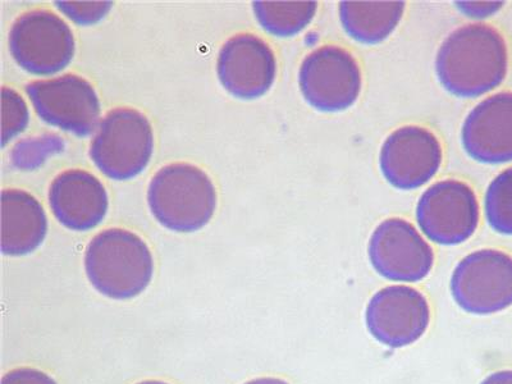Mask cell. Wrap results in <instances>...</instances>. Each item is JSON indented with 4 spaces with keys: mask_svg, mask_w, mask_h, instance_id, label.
<instances>
[{
    "mask_svg": "<svg viewBox=\"0 0 512 384\" xmlns=\"http://www.w3.org/2000/svg\"><path fill=\"white\" fill-rule=\"evenodd\" d=\"M452 300L464 313L487 317L512 306V256L505 251H473L450 278Z\"/></svg>",
    "mask_w": 512,
    "mask_h": 384,
    "instance_id": "5",
    "label": "cell"
},
{
    "mask_svg": "<svg viewBox=\"0 0 512 384\" xmlns=\"http://www.w3.org/2000/svg\"><path fill=\"white\" fill-rule=\"evenodd\" d=\"M460 137L464 152L475 162H512V93L491 95L475 105Z\"/></svg>",
    "mask_w": 512,
    "mask_h": 384,
    "instance_id": "14",
    "label": "cell"
},
{
    "mask_svg": "<svg viewBox=\"0 0 512 384\" xmlns=\"http://www.w3.org/2000/svg\"><path fill=\"white\" fill-rule=\"evenodd\" d=\"M480 384H512V370H498L491 373Z\"/></svg>",
    "mask_w": 512,
    "mask_h": 384,
    "instance_id": "24",
    "label": "cell"
},
{
    "mask_svg": "<svg viewBox=\"0 0 512 384\" xmlns=\"http://www.w3.org/2000/svg\"><path fill=\"white\" fill-rule=\"evenodd\" d=\"M364 319L378 344L397 350L416 344L425 335L432 310L423 292L408 285H392L370 297Z\"/></svg>",
    "mask_w": 512,
    "mask_h": 384,
    "instance_id": "8",
    "label": "cell"
},
{
    "mask_svg": "<svg viewBox=\"0 0 512 384\" xmlns=\"http://www.w3.org/2000/svg\"><path fill=\"white\" fill-rule=\"evenodd\" d=\"M305 102L323 113L347 111L359 99L363 79L358 61L346 49L324 45L306 56L299 70Z\"/></svg>",
    "mask_w": 512,
    "mask_h": 384,
    "instance_id": "6",
    "label": "cell"
},
{
    "mask_svg": "<svg viewBox=\"0 0 512 384\" xmlns=\"http://www.w3.org/2000/svg\"><path fill=\"white\" fill-rule=\"evenodd\" d=\"M137 384H168V383H164V382H160V381H145V382H141V383H137Z\"/></svg>",
    "mask_w": 512,
    "mask_h": 384,
    "instance_id": "26",
    "label": "cell"
},
{
    "mask_svg": "<svg viewBox=\"0 0 512 384\" xmlns=\"http://www.w3.org/2000/svg\"><path fill=\"white\" fill-rule=\"evenodd\" d=\"M368 258L379 276L401 285L422 282L434 265L432 246L402 218H388L374 228L368 242Z\"/></svg>",
    "mask_w": 512,
    "mask_h": 384,
    "instance_id": "10",
    "label": "cell"
},
{
    "mask_svg": "<svg viewBox=\"0 0 512 384\" xmlns=\"http://www.w3.org/2000/svg\"><path fill=\"white\" fill-rule=\"evenodd\" d=\"M48 231L43 207L29 192H2V251L4 255L21 256L39 248Z\"/></svg>",
    "mask_w": 512,
    "mask_h": 384,
    "instance_id": "16",
    "label": "cell"
},
{
    "mask_svg": "<svg viewBox=\"0 0 512 384\" xmlns=\"http://www.w3.org/2000/svg\"><path fill=\"white\" fill-rule=\"evenodd\" d=\"M49 204L54 216L72 231L93 230L108 210V195L102 182L81 169H70L53 181Z\"/></svg>",
    "mask_w": 512,
    "mask_h": 384,
    "instance_id": "15",
    "label": "cell"
},
{
    "mask_svg": "<svg viewBox=\"0 0 512 384\" xmlns=\"http://www.w3.org/2000/svg\"><path fill=\"white\" fill-rule=\"evenodd\" d=\"M29 123V109L20 95L8 88L2 90L3 146L21 134Z\"/></svg>",
    "mask_w": 512,
    "mask_h": 384,
    "instance_id": "20",
    "label": "cell"
},
{
    "mask_svg": "<svg viewBox=\"0 0 512 384\" xmlns=\"http://www.w3.org/2000/svg\"><path fill=\"white\" fill-rule=\"evenodd\" d=\"M148 203L162 226L195 232L213 217L217 192L207 173L187 163L169 164L150 182Z\"/></svg>",
    "mask_w": 512,
    "mask_h": 384,
    "instance_id": "3",
    "label": "cell"
},
{
    "mask_svg": "<svg viewBox=\"0 0 512 384\" xmlns=\"http://www.w3.org/2000/svg\"><path fill=\"white\" fill-rule=\"evenodd\" d=\"M153 149L148 118L134 109L118 108L100 123L91 143L90 158L105 176L127 181L144 171Z\"/></svg>",
    "mask_w": 512,
    "mask_h": 384,
    "instance_id": "4",
    "label": "cell"
},
{
    "mask_svg": "<svg viewBox=\"0 0 512 384\" xmlns=\"http://www.w3.org/2000/svg\"><path fill=\"white\" fill-rule=\"evenodd\" d=\"M217 71L228 93L239 99H258L268 93L276 80V56L258 36L236 35L223 45Z\"/></svg>",
    "mask_w": 512,
    "mask_h": 384,
    "instance_id": "13",
    "label": "cell"
},
{
    "mask_svg": "<svg viewBox=\"0 0 512 384\" xmlns=\"http://www.w3.org/2000/svg\"><path fill=\"white\" fill-rule=\"evenodd\" d=\"M245 384H290L285 379L276 378V377H263L256 378L253 381L246 382Z\"/></svg>",
    "mask_w": 512,
    "mask_h": 384,
    "instance_id": "25",
    "label": "cell"
},
{
    "mask_svg": "<svg viewBox=\"0 0 512 384\" xmlns=\"http://www.w3.org/2000/svg\"><path fill=\"white\" fill-rule=\"evenodd\" d=\"M2 384H57V382L38 369L20 368L7 373L2 378Z\"/></svg>",
    "mask_w": 512,
    "mask_h": 384,
    "instance_id": "22",
    "label": "cell"
},
{
    "mask_svg": "<svg viewBox=\"0 0 512 384\" xmlns=\"http://www.w3.org/2000/svg\"><path fill=\"white\" fill-rule=\"evenodd\" d=\"M440 140L420 126L397 128L384 140L379 152V169L392 187L411 191L428 184L442 166Z\"/></svg>",
    "mask_w": 512,
    "mask_h": 384,
    "instance_id": "12",
    "label": "cell"
},
{
    "mask_svg": "<svg viewBox=\"0 0 512 384\" xmlns=\"http://www.w3.org/2000/svg\"><path fill=\"white\" fill-rule=\"evenodd\" d=\"M461 13L470 18H486L495 15L504 3L502 2H456Z\"/></svg>",
    "mask_w": 512,
    "mask_h": 384,
    "instance_id": "23",
    "label": "cell"
},
{
    "mask_svg": "<svg viewBox=\"0 0 512 384\" xmlns=\"http://www.w3.org/2000/svg\"><path fill=\"white\" fill-rule=\"evenodd\" d=\"M415 216L420 232L434 244H464L479 226L477 195L465 182H436L420 196Z\"/></svg>",
    "mask_w": 512,
    "mask_h": 384,
    "instance_id": "7",
    "label": "cell"
},
{
    "mask_svg": "<svg viewBox=\"0 0 512 384\" xmlns=\"http://www.w3.org/2000/svg\"><path fill=\"white\" fill-rule=\"evenodd\" d=\"M26 93L36 113L48 125L80 137L93 134L100 118V102L90 82L76 75L35 81Z\"/></svg>",
    "mask_w": 512,
    "mask_h": 384,
    "instance_id": "11",
    "label": "cell"
},
{
    "mask_svg": "<svg viewBox=\"0 0 512 384\" xmlns=\"http://www.w3.org/2000/svg\"><path fill=\"white\" fill-rule=\"evenodd\" d=\"M405 12V2H341L338 16L342 29L360 44L376 45L397 29Z\"/></svg>",
    "mask_w": 512,
    "mask_h": 384,
    "instance_id": "17",
    "label": "cell"
},
{
    "mask_svg": "<svg viewBox=\"0 0 512 384\" xmlns=\"http://www.w3.org/2000/svg\"><path fill=\"white\" fill-rule=\"evenodd\" d=\"M437 79L457 98H479L504 82L509 52L500 32L486 24H470L451 32L438 49Z\"/></svg>",
    "mask_w": 512,
    "mask_h": 384,
    "instance_id": "1",
    "label": "cell"
},
{
    "mask_svg": "<svg viewBox=\"0 0 512 384\" xmlns=\"http://www.w3.org/2000/svg\"><path fill=\"white\" fill-rule=\"evenodd\" d=\"M57 6L71 20L80 25L95 24L107 15L111 2H57Z\"/></svg>",
    "mask_w": 512,
    "mask_h": 384,
    "instance_id": "21",
    "label": "cell"
},
{
    "mask_svg": "<svg viewBox=\"0 0 512 384\" xmlns=\"http://www.w3.org/2000/svg\"><path fill=\"white\" fill-rule=\"evenodd\" d=\"M484 216L493 231L512 236V167L493 178L487 187Z\"/></svg>",
    "mask_w": 512,
    "mask_h": 384,
    "instance_id": "19",
    "label": "cell"
},
{
    "mask_svg": "<svg viewBox=\"0 0 512 384\" xmlns=\"http://www.w3.org/2000/svg\"><path fill=\"white\" fill-rule=\"evenodd\" d=\"M256 20L268 34L292 38L312 24L317 2H254Z\"/></svg>",
    "mask_w": 512,
    "mask_h": 384,
    "instance_id": "18",
    "label": "cell"
},
{
    "mask_svg": "<svg viewBox=\"0 0 512 384\" xmlns=\"http://www.w3.org/2000/svg\"><path fill=\"white\" fill-rule=\"evenodd\" d=\"M85 269L96 290L114 300L139 296L152 282L154 263L148 245L135 233L112 228L91 240Z\"/></svg>",
    "mask_w": 512,
    "mask_h": 384,
    "instance_id": "2",
    "label": "cell"
},
{
    "mask_svg": "<svg viewBox=\"0 0 512 384\" xmlns=\"http://www.w3.org/2000/svg\"><path fill=\"white\" fill-rule=\"evenodd\" d=\"M9 50L22 70L49 76L70 64L75 54V38L61 17L49 11H32L13 24Z\"/></svg>",
    "mask_w": 512,
    "mask_h": 384,
    "instance_id": "9",
    "label": "cell"
}]
</instances>
